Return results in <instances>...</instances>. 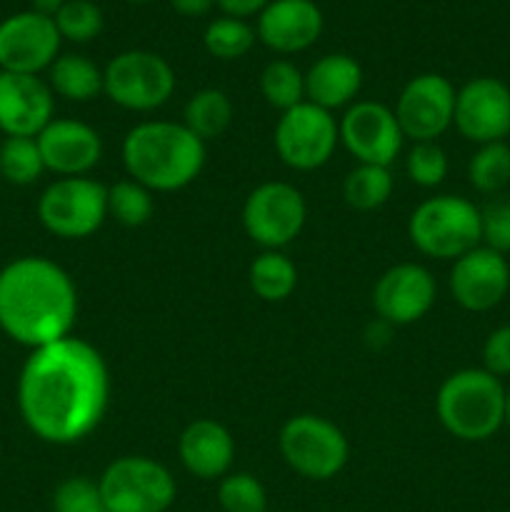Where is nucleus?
Wrapping results in <instances>:
<instances>
[{
    "label": "nucleus",
    "mask_w": 510,
    "mask_h": 512,
    "mask_svg": "<svg viewBox=\"0 0 510 512\" xmlns=\"http://www.w3.org/2000/svg\"><path fill=\"white\" fill-rule=\"evenodd\" d=\"M405 173L420 188H438L448 175V155L435 140L413 143L405 155Z\"/></svg>",
    "instance_id": "34"
},
{
    "label": "nucleus",
    "mask_w": 510,
    "mask_h": 512,
    "mask_svg": "<svg viewBox=\"0 0 510 512\" xmlns=\"http://www.w3.org/2000/svg\"><path fill=\"white\" fill-rule=\"evenodd\" d=\"M480 245L510 253V200H493L480 210Z\"/></svg>",
    "instance_id": "36"
},
{
    "label": "nucleus",
    "mask_w": 510,
    "mask_h": 512,
    "mask_svg": "<svg viewBox=\"0 0 510 512\" xmlns=\"http://www.w3.org/2000/svg\"><path fill=\"white\" fill-rule=\"evenodd\" d=\"M35 140H38L45 170L58 178L88 175L103 158V138L83 120L53 118Z\"/></svg>",
    "instance_id": "19"
},
{
    "label": "nucleus",
    "mask_w": 510,
    "mask_h": 512,
    "mask_svg": "<svg viewBox=\"0 0 510 512\" xmlns=\"http://www.w3.org/2000/svg\"><path fill=\"white\" fill-rule=\"evenodd\" d=\"M178 455L183 468L195 478L220 480L233 468L235 440L218 420L200 418L180 433Z\"/></svg>",
    "instance_id": "21"
},
{
    "label": "nucleus",
    "mask_w": 510,
    "mask_h": 512,
    "mask_svg": "<svg viewBox=\"0 0 510 512\" xmlns=\"http://www.w3.org/2000/svg\"><path fill=\"white\" fill-rule=\"evenodd\" d=\"M440 425L453 438L483 443L505 425V390L485 368H465L448 375L435 398Z\"/></svg>",
    "instance_id": "4"
},
{
    "label": "nucleus",
    "mask_w": 510,
    "mask_h": 512,
    "mask_svg": "<svg viewBox=\"0 0 510 512\" xmlns=\"http://www.w3.org/2000/svg\"><path fill=\"white\" fill-rule=\"evenodd\" d=\"M110 373L88 340L68 335L30 350L18 378V410L25 428L50 445L88 438L108 413Z\"/></svg>",
    "instance_id": "1"
},
{
    "label": "nucleus",
    "mask_w": 510,
    "mask_h": 512,
    "mask_svg": "<svg viewBox=\"0 0 510 512\" xmlns=\"http://www.w3.org/2000/svg\"><path fill=\"white\" fill-rule=\"evenodd\" d=\"M408 238L428 258L458 260L480 245V208L460 195H435L410 213Z\"/></svg>",
    "instance_id": "5"
},
{
    "label": "nucleus",
    "mask_w": 510,
    "mask_h": 512,
    "mask_svg": "<svg viewBox=\"0 0 510 512\" xmlns=\"http://www.w3.org/2000/svg\"><path fill=\"white\" fill-rule=\"evenodd\" d=\"M438 295L433 273L418 263H398L385 270L373 288V308L390 325H410L430 313Z\"/></svg>",
    "instance_id": "16"
},
{
    "label": "nucleus",
    "mask_w": 510,
    "mask_h": 512,
    "mask_svg": "<svg viewBox=\"0 0 510 512\" xmlns=\"http://www.w3.org/2000/svg\"><path fill=\"white\" fill-rule=\"evenodd\" d=\"M63 5H65V0H33V8H30V10L45 15V18H55V15H58V10L63 8Z\"/></svg>",
    "instance_id": "40"
},
{
    "label": "nucleus",
    "mask_w": 510,
    "mask_h": 512,
    "mask_svg": "<svg viewBox=\"0 0 510 512\" xmlns=\"http://www.w3.org/2000/svg\"><path fill=\"white\" fill-rule=\"evenodd\" d=\"M123 165L135 183L155 193L188 188L205 168V143L183 123L145 120L123 138Z\"/></svg>",
    "instance_id": "3"
},
{
    "label": "nucleus",
    "mask_w": 510,
    "mask_h": 512,
    "mask_svg": "<svg viewBox=\"0 0 510 512\" xmlns=\"http://www.w3.org/2000/svg\"><path fill=\"white\" fill-rule=\"evenodd\" d=\"M363 88V68L348 53H328L315 60L305 73V100L318 108H350Z\"/></svg>",
    "instance_id": "22"
},
{
    "label": "nucleus",
    "mask_w": 510,
    "mask_h": 512,
    "mask_svg": "<svg viewBox=\"0 0 510 512\" xmlns=\"http://www.w3.org/2000/svg\"><path fill=\"white\" fill-rule=\"evenodd\" d=\"M260 93L270 108L280 113L305 103V73L295 63L285 58L270 60L260 73Z\"/></svg>",
    "instance_id": "27"
},
{
    "label": "nucleus",
    "mask_w": 510,
    "mask_h": 512,
    "mask_svg": "<svg viewBox=\"0 0 510 512\" xmlns=\"http://www.w3.org/2000/svg\"><path fill=\"white\" fill-rule=\"evenodd\" d=\"M153 208V190L135 183L133 178L108 188V215L125 228H140L148 223L153 218Z\"/></svg>",
    "instance_id": "31"
},
{
    "label": "nucleus",
    "mask_w": 510,
    "mask_h": 512,
    "mask_svg": "<svg viewBox=\"0 0 510 512\" xmlns=\"http://www.w3.org/2000/svg\"><path fill=\"white\" fill-rule=\"evenodd\" d=\"M48 85L58 98L70 103H90L103 93V70L85 55L65 53L58 55L48 68Z\"/></svg>",
    "instance_id": "23"
},
{
    "label": "nucleus",
    "mask_w": 510,
    "mask_h": 512,
    "mask_svg": "<svg viewBox=\"0 0 510 512\" xmlns=\"http://www.w3.org/2000/svg\"><path fill=\"white\" fill-rule=\"evenodd\" d=\"M170 5L175 8V13L185 15V18H200L215 8V0H170Z\"/></svg>",
    "instance_id": "39"
},
{
    "label": "nucleus",
    "mask_w": 510,
    "mask_h": 512,
    "mask_svg": "<svg viewBox=\"0 0 510 512\" xmlns=\"http://www.w3.org/2000/svg\"><path fill=\"white\" fill-rule=\"evenodd\" d=\"M53 20L60 38L70 43H90L103 33L105 25L103 10L93 0H65Z\"/></svg>",
    "instance_id": "32"
},
{
    "label": "nucleus",
    "mask_w": 510,
    "mask_h": 512,
    "mask_svg": "<svg viewBox=\"0 0 510 512\" xmlns=\"http://www.w3.org/2000/svg\"><path fill=\"white\" fill-rule=\"evenodd\" d=\"M55 118V95L40 75L0 70V133L5 138H38Z\"/></svg>",
    "instance_id": "18"
},
{
    "label": "nucleus",
    "mask_w": 510,
    "mask_h": 512,
    "mask_svg": "<svg viewBox=\"0 0 510 512\" xmlns=\"http://www.w3.org/2000/svg\"><path fill=\"white\" fill-rule=\"evenodd\" d=\"M233 123V103L218 88H203L190 95L183 110V125L203 143L220 138Z\"/></svg>",
    "instance_id": "25"
},
{
    "label": "nucleus",
    "mask_w": 510,
    "mask_h": 512,
    "mask_svg": "<svg viewBox=\"0 0 510 512\" xmlns=\"http://www.w3.org/2000/svg\"><path fill=\"white\" fill-rule=\"evenodd\" d=\"M505 425L510 428V390L505 393Z\"/></svg>",
    "instance_id": "41"
},
{
    "label": "nucleus",
    "mask_w": 510,
    "mask_h": 512,
    "mask_svg": "<svg viewBox=\"0 0 510 512\" xmlns=\"http://www.w3.org/2000/svg\"><path fill=\"white\" fill-rule=\"evenodd\" d=\"M270 0H215L223 15H230V18H250V15H260L265 8H268Z\"/></svg>",
    "instance_id": "38"
},
{
    "label": "nucleus",
    "mask_w": 510,
    "mask_h": 512,
    "mask_svg": "<svg viewBox=\"0 0 510 512\" xmlns=\"http://www.w3.org/2000/svg\"><path fill=\"white\" fill-rule=\"evenodd\" d=\"M510 288V265L505 255L478 245L470 253L453 260L450 295L470 313H485L503 303Z\"/></svg>",
    "instance_id": "17"
},
{
    "label": "nucleus",
    "mask_w": 510,
    "mask_h": 512,
    "mask_svg": "<svg viewBox=\"0 0 510 512\" xmlns=\"http://www.w3.org/2000/svg\"><path fill=\"white\" fill-rule=\"evenodd\" d=\"M455 93L445 75L420 73L405 83L395 103V118L405 138L413 143L438 140L453 125Z\"/></svg>",
    "instance_id": "13"
},
{
    "label": "nucleus",
    "mask_w": 510,
    "mask_h": 512,
    "mask_svg": "<svg viewBox=\"0 0 510 512\" xmlns=\"http://www.w3.org/2000/svg\"><path fill=\"white\" fill-rule=\"evenodd\" d=\"M78 288L63 265L45 255H20L0 268V330L35 350L73 335Z\"/></svg>",
    "instance_id": "2"
},
{
    "label": "nucleus",
    "mask_w": 510,
    "mask_h": 512,
    "mask_svg": "<svg viewBox=\"0 0 510 512\" xmlns=\"http://www.w3.org/2000/svg\"><path fill=\"white\" fill-rule=\"evenodd\" d=\"M218 505L223 512H268V493L250 473H228L220 478Z\"/></svg>",
    "instance_id": "33"
},
{
    "label": "nucleus",
    "mask_w": 510,
    "mask_h": 512,
    "mask_svg": "<svg viewBox=\"0 0 510 512\" xmlns=\"http://www.w3.org/2000/svg\"><path fill=\"white\" fill-rule=\"evenodd\" d=\"M255 38L258 35H255V30L245 20L220 15V18L210 20L208 28H205L203 45L213 58L240 60L243 55L250 53V48L255 45Z\"/></svg>",
    "instance_id": "30"
},
{
    "label": "nucleus",
    "mask_w": 510,
    "mask_h": 512,
    "mask_svg": "<svg viewBox=\"0 0 510 512\" xmlns=\"http://www.w3.org/2000/svg\"><path fill=\"white\" fill-rule=\"evenodd\" d=\"M393 195V175L383 165L358 163L343 180L345 203L360 213L383 208Z\"/></svg>",
    "instance_id": "26"
},
{
    "label": "nucleus",
    "mask_w": 510,
    "mask_h": 512,
    "mask_svg": "<svg viewBox=\"0 0 510 512\" xmlns=\"http://www.w3.org/2000/svg\"><path fill=\"white\" fill-rule=\"evenodd\" d=\"M483 363L495 378L510 375V325H503L488 335L483 345Z\"/></svg>",
    "instance_id": "37"
},
{
    "label": "nucleus",
    "mask_w": 510,
    "mask_h": 512,
    "mask_svg": "<svg viewBox=\"0 0 510 512\" xmlns=\"http://www.w3.org/2000/svg\"><path fill=\"white\" fill-rule=\"evenodd\" d=\"M278 512H288V510H278Z\"/></svg>",
    "instance_id": "43"
},
{
    "label": "nucleus",
    "mask_w": 510,
    "mask_h": 512,
    "mask_svg": "<svg viewBox=\"0 0 510 512\" xmlns=\"http://www.w3.org/2000/svg\"><path fill=\"white\" fill-rule=\"evenodd\" d=\"M250 290L265 303H283L298 285V268L283 250H263L250 263Z\"/></svg>",
    "instance_id": "24"
},
{
    "label": "nucleus",
    "mask_w": 510,
    "mask_h": 512,
    "mask_svg": "<svg viewBox=\"0 0 510 512\" xmlns=\"http://www.w3.org/2000/svg\"><path fill=\"white\" fill-rule=\"evenodd\" d=\"M128 3H135V5H143V3H150V0H128Z\"/></svg>",
    "instance_id": "42"
},
{
    "label": "nucleus",
    "mask_w": 510,
    "mask_h": 512,
    "mask_svg": "<svg viewBox=\"0 0 510 512\" xmlns=\"http://www.w3.org/2000/svg\"><path fill=\"white\" fill-rule=\"evenodd\" d=\"M323 25V10L315 0H270L258 15L255 35L273 53L293 55L318 43Z\"/></svg>",
    "instance_id": "20"
},
{
    "label": "nucleus",
    "mask_w": 510,
    "mask_h": 512,
    "mask_svg": "<svg viewBox=\"0 0 510 512\" xmlns=\"http://www.w3.org/2000/svg\"><path fill=\"white\" fill-rule=\"evenodd\" d=\"M45 173L35 138H5L0 143V178L10 185H33Z\"/></svg>",
    "instance_id": "28"
},
{
    "label": "nucleus",
    "mask_w": 510,
    "mask_h": 512,
    "mask_svg": "<svg viewBox=\"0 0 510 512\" xmlns=\"http://www.w3.org/2000/svg\"><path fill=\"white\" fill-rule=\"evenodd\" d=\"M53 512H110L100 493L98 480L73 475L65 478L53 493Z\"/></svg>",
    "instance_id": "35"
},
{
    "label": "nucleus",
    "mask_w": 510,
    "mask_h": 512,
    "mask_svg": "<svg viewBox=\"0 0 510 512\" xmlns=\"http://www.w3.org/2000/svg\"><path fill=\"white\" fill-rule=\"evenodd\" d=\"M60 38L53 18L23 10L0 23V70L40 75L60 55Z\"/></svg>",
    "instance_id": "14"
},
{
    "label": "nucleus",
    "mask_w": 510,
    "mask_h": 512,
    "mask_svg": "<svg viewBox=\"0 0 510 512\" xmlns=\"http://www.w3.org/2000/svg\"><path fill=\"white\" fill-rule=\"evenodd\" d=\"M468 178L478 193H500L510 183V145L505 140L480 145L468 163Z\"/></svg>",
    "instance_id": "29"
},
{
    "label": "nucleus",
    "mask_w": 510,
    "mask_h": 512,
    "mask_svg": "<svg viewBox=\"0 0 510 512\" xmlns=\"http://www.w3.org/2000/svg\"><path fill=\"white\" fill-rule=\"evenodd\" d=\"M340 143L358 163L390 168L400 155L405 135L395 110L375 100H355L338 120Z\"/></svg>",
    "instance_id": "12"
},
{
    "label": "nucleus",
    "mask_w": 510,
    "mask_h": 512,
    "mask_svg": "<svg viewBox=\"0 0 510 512\" xmlns=\"http://www.w3.org/2000/svg\"><path fill=\"white\" fill-rule=\"evenodd\" d=\"M308 205L295 185L268 180L250 190L243 205L245 235L263 250H283L305 228Z\"/></svg>",
    "instance_id": "10"
},
{
    "label": "nucleus",
    "mask_w": 510,
    "mask_h": 512,
    "mask_svg": "<svg viewBox=\"0 0 510 512\" xmlns=\"http://www.w3.org/2000/svg\"><path fill=\"white\" fill-rule=\"evenodd\" d=\"M275 153L293 170H318L333 158L340 143L338 120L313 103L285 110L275 125Z\"/></svg>",
    "instance_id": "11"
},
{
    "label": "nucleus",
    "mask_w": 510,
    "mask_h": 512,
    "mask_svg": "<svg viewBox=\"0 0 510 512\" xmlns=\"http://www.w3.org/2000/svg\"><path fill=\"white\" fill-rule=\"evenodd\" d=\"M175 70L153 50H123L103 70V93L133 113L158 110L173 98Z\"/></svg>",
    "instance_id": "8"
},
{
    "label": "nucleus",
    "mask_w": 510,
    "mask_h": 512,
    "mask_svg": "<svg viewBox=\"0 0 510 512\" xmlns=\"http://www.w3.org/2000/svg\"><path fill=\"white\" fill-rule=\"evenodd\" d=\"M38 220L55 238H90L108 220V188L88 175L53 180L38 198Z\"/></svg>",
    "instance_id": "6"
},
{
    "label": "nucleus",
    "mask_w": 510,
    "mask_h": 512,
    "mask_svg": "<svg viewBox=\"0 0 510 512\" xmlns=\"http://www.w3.org/2000/svg\"><path fill=\"white\" fill-rule=\"evenodd\" d=\"M278 448L290 470L308 480L335 478L348 465L350 445L343 430L323 415H293L280 428Z\"/></svg>",
    "instance_id": "7"
},
{
    "label": "nucleus",
    "mask_w": 510,
    "mask_h": 512,
    "mask_svg": "<svg viewBox=\"0 0 510 512\" xmlns=\"http://www.w3.org/2000/svg\"><path fill=\"white\" fill-rule=\"evenodd\" d=\"M453 125L470 143H500L510 135V88L498 78L480 75L455 93Z\"/></svg>",
    "instance_id": "15"
},
{
    "label": "nucleus",
    "mask_w": 510,
    "mask_h": 512,
    "mask_svg": "<svg viewBox=\"0 0 510 512\" xmlns=\"http://www.w3.org/2000/svg\"><path fill=\"white\" fill-rule=\"evenodd\" d=\"M110 512H168L178 485L173 473L148 455H123L98 478Z\"/></svg>",
    "instance_id": "9"
}]
</instances>
